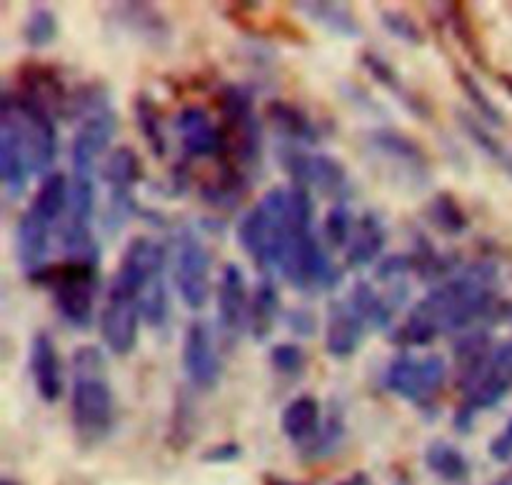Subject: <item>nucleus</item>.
Listing matches in <instances>:
<instances>
[{"label": "nucleus", "instance_id": "obj_1", "mask_svg": "<svg viewBox=\"0 0 512 485\" xmlns=\"http://www.w3.org/2000/svg\"><path fill=\"white\" fill-rule=\"evenodd\" d=\"M500 273L490 260H478L453 278L430 288L403 325L390 333V340L403 348H425L440 335L465 333L480 328V323L498 320Z\"/></svg>", "mask_w": 512, "mask_h": 485}, {"label": "nucleus", "instance_id": "obj_2", "mask_svg": "<svg viewBox=\"0 0 512 485\" xmlns=\"http://www.w3.org/2000/svg\"><path fill=\"white\" fill-rule=\"evenodd\" d=\"M73 390L70 420L83 445L103 443L115 425V400L105 378V358L95 345H83L73 353Z\"/></svg>", "mask_w": 512, "mask_h": 485}, {"label": "nucleus", "instance_id": "obj_3", "mask_svg": "<svg viewBox=\"0 0 512 485\" xmlns=\"http://www.w3.org/2000/svg\"><path fill=\"white\" fill-rule=\"evenodd\" d=\"M238 243L258 268H280L290 243V198L285 188H273L238 225Z\"/></svg>", "mask_w": 512, "mask_h": 485}, {"label": "nucleus", "instance_id": "obj_4", "mask_svg": "<svg viewBox=\"0 0 512 485\" xmlns=\"http://www.w3.org/2000/svg\"><path fill=\"white\" fill-rule=\"evenodd\" d=\"M30 283L48 285L55 310L73 328L85 330L93 323L95 293H98V263L70 260L65 265H45L28 275Z\"/></svg>", "mask_w": 512, "mask_h": 485}, {"label": "nucleus", "instance_id": "obj_5", "mask_svg": "<svg viewBox=\"0 0 512 485\" xmlns=\"http://www.w3.org/2000/svg\"><path fill=\"white\" fill-rule=\"evenodd\" d=\"M220 130H223V163L253 170L263 153V128L255 115L253 93L243 85H225L220 90Z\"/></svg>", "mask_w": 512, "mask_h": 485}, {"label": "nucleus", "instance_id": "obj_6", "mask_svg": "<svg viewBox=\"0 0 512 485\" xmlns=\"http://www.w3.org/2000/svg\"><path fill=\"white\" fill-rule=\"evenodd\" d=\"M140 298H143V290L138 285L130 283L123 275H113L105 305L100 308V333L113 355H130L138 345L140 320H143Z\"/></svg>", "mask_w": 512, "mask_h": 485}, {"label": "nucleus", "instance_id": "obj_7", "mask_svg": "<svg viewBox=\"0 0 512 485\" xmlns=\"http://www.w3.org/2000/svg\"><path fill=\"white\" fill-rule=\"evenodd\" d=\"M445 378H448V365L438 353H400L385 370V385L390 393L418 408H430L438 400Z\"/></svg>", "mask_w": 512, "mask_h": 485}, {"label": "nucleus", "instance_id": "obj_8", "mask_svg": "<svg viewBox=\"0 0 512 485\" xmlns=\"http://www.w3.org/2000/svg\"><path fill=\"white\" fill-rule=\"evenodd\" d=\"M280 273L293 288L298 290H333L343 280V270L330 260V253L323 248L313 230L290 233L288 250L280 263Z\"/></svg>", "mask_w": 512, "mask_h": 485}, {"label": "nucleus", "instance_id": "obj_9", "mask_svg": "<svg viewBox=\"0 0 512 485\" xmlns=\"http://www.w3.org/2000/svg\"><path fill=\"white\" fill-rule=\"evenodd\" d=\"M278 160L283 163L285 173L293 178V185L320 190L328 198H338L345 203L353 188H350V175L338 158L328 153H308L300 145H283L278 150Z\"/></svg>", "mask_w": 512, "mask_h": 485}, {"label": "nucleus", "instance_id": "obj_10", "mask_svg": "<svg viewBox=\"0 0 512 485\" xmlns=\"http://www.w3.org/2000/svg\"><path fill=\"white\" fill-rule=\"evenodd\" d=\"M5 103L13 110L18 128L23 133L25 150H28V160L33 173H50L53 160L58 155V130H55V115L50 113L45 105L38 100L28 98V95L5 93Z\"/></svg>", "mask_w": 512, "mask_h": 485}, {"label": "nucleus", "instance_id": "obj_11", "mask_svg": "<svg viewBox=\"0 0 512 485\" xmlns=\"http://www.w3.org/2000/svg\"><path fill=\"white\" fill-rule=\"evenodd\" d=\"M368 148L393 165V173L398 175L400 183H408L413 188H423L430 183L428 155L423 145L415 143L410 135L393 128H375L368 133Z\"/></svg>", "mask_w": 512, "mask_h": 485}, {"label": "nucleus", "instance_id": "obj_12", "mask_svg": "<svg viewBox=\"0 0 512 485\" xmlns=\"http://www.w3.org/2000/svg\"><path fill=\"white\" fill-rule=\"evenodd\" d=\"M210 268H213V260H210L208 248L193 233H183L178 243V253H175L173 280L180 300L190 310H200L208 303L210 288H213Z\"/></svg>", "mask_w": 512, "mask_h": 485}, {"label": "nucleus", "instance_id": "obj_13", "mask_svg": "<svg viewBox=\"0 0 512 485\" xmlns=\"http://www.w3.org/2000/svg\"><path fill=\"white\" fill-rule=\"evenodd\" d=\"M115 130H118V115L113 113L110 103L98 105L80 120V128L73 138V148H70L73 175H95L98 158L108 150Z\"/></svg>", "mask_w": 512, "mask_h": 485}, {"label": "nucleus", "instance_id": "obj_14", "mask_svg": "<svg viewBox=\"0 0 512 485\" xmlns=\"http://www.w3.org/2000/svg\"><path fill=\"white\" fill-rule=\"evenodd\" d=\"M100 178L110 188V213L118 215L120 223V220H125L135 210L133 188L143 178L140 155L133 148H128V145L110 150L105 155L103 165H100Z\"/></svg>", "mask_w": 512, "mask_h": 485}, {"label": "nucleus", "instance_id": "obj_15", "mask_svg": "<svg viewBox=\"0 0 512 485\" xmlns=\"http://www.w3.org/2000/svg\"><path fill=\"white\" fill-rule=\"evenodd\" d=\"M183 370L198 390H215L223 378V363L215 353L213 333L203 320H193L183 335Z\"/></svg>", "mask_w": 512, "mask_h": 485}, {"label": "nucleus", "instance_id": "obj_16", "mask_svg": "<svg viewBox=\"0 0 512 485\" xmlns=\"http://www.w3.org/2000/svg\"><path fill=\"white\" fill-rule=\"evenodd\" d=\"M30 173H33V168H30L23 133H20L10 105L3 100V108H0V175H3L8 193L15 198L23 195L28 188Z\"/></svg>", "mask_w": 512, "mask_h": 485}, {"label": "nucleus", "instance_id": "obj_17", "mask_svg": "<svg viewBox=\"0 0 512 485\" xmlns=\"http://www.w3.org/2000/svg\"><path fill=\"white\" fill-rule=\"evenodd\" d=\"M180 145L188 158H223V130L213 123L210 113L200 105H188L175 118Z\"/></svg>", "mask_w": 512, "mask_h": 485}, {"label": "nucleus", "instance_id": "obj_18", "mask_svg": "<svg viewBox=\"0 0 512 485\" xmlns=\"http://www.w3.org/2000/svg\"><path fill=\"white\" fill-rule=\"evenodd\" d=\"M28 365L38 398L48 405L58 403L63 398V360L55 348V340L45 330L35 333L30 340Z\"/></svg>", "mask_w": 512, "mask_h": 485}, {"label": "nucleus", "instance_id": "obj_19", "mask_svg": "<svg viewBox=\"0 0 512 485\" xmlns=\"http://www.w3.org/2000/svg\"><path fill=\"white\" fill-rule=\"evenodd\" d=\"M365 330H368V323L360 318L348 298L333 300L328 305V315H325V350L338 360L350 358L363 343Z\"/></svg>", "mask_w": 512, "mask_h": 485}, {"label": "nucleus", "instance_id": "obj_20", "mask_svg": "<svg viewBox=\"0 0 512 485\" xmlns=\"http://www.w3.org/2000/svg\"><path fill=\"white\" fill-rule=\"evenodd\" d=\"M250 293L245 275L240 265L228 263L220 273L218 285V323L225 335L235 338L240 335L243 325H248L250 318Z\"/></svg>", "mask_w": 512, "mask_h": 485}, {"label": "nucleus", "instance_id": "obj_21", "mask_svg": "<svg viewBox=\"0 0 512 485\" xmlns=\"http://www.w3.org/2000/svg\"><path fill=\"white\" fill-rule=\"evenodd\" d=\"M323 425V408H320V400L315 395H298L285 405L283 415H280L283 435L290 443L298 445L303 453L318 440Z\"/></svg>", "mask_w": 512, "mask_h": 485}, {"label": "nucleus", "instance_id": "obj_22", "mask_svg": "<svg viewBox=\"0 0 512 485\" xmlns=\"http://www.w3.org/2000/svg\"><path fill=\"white\" fill-rule=\"evenodd\" d=\"M118 25L150 48H165L170 43V25L155 5L150 3H120L113 5Z\"/></svg>", "mask_w": 512, "mask_h": 485}, {"label": "nucleus", "instance_id": "obj_23", "mask_svg": "<svg viewBox=\"0 0 512 485\" xmlns=\"http://www.w3.org/2000/svg\"><path fill=\"white\" fill-rule=\"evenodd\" d=\"M50 228L53 225L35 213L33 208L25 210L18 218V230H15V245H18V260L28 275L38 273L45 268L50 250Z\"/></svg>", "mask_w": 512, "mask_h": 485}, {"label": "nucleus", "instance_id": "obj_24", "mask_svg": "<svg viewBox=\"0 0 512 485\" xmlns=\"http://www.w3.org/2000/svg\"><path fill=\"white\" fill-rule=\"evenodd\" d=\"M265 118L273 125L275 133L283 135L285 143L300 145V148H313L320 143V128L300 105L288 100H270L265 105Z\"/></svg>", "mask_w": 512, "mask_h": 485}, {"label": "nucleus", "instance_id": "obj_25", "mask_svg": "<svg viewBox=\"0 0 512 485\" xmlns=\"http://www.w3.org/2000/svg\"><path fill=\"white\" fill-rule=\"evenodd\" d=\"M385 240H388V233H385L383 218L375 213H365L358 220V225H355L350 245L345 248V265L350 270H358L375 263L380 258V253H383Z\"/></svg>", "mask_w": 512, "mask_h": 485}, {"label": "nucleus", "instance_id": "obj_26", "mask_svg": "<svg viewBox=\"0 0 512 485\" xmlns=\"http://www.w3.org/2000/svg\"><path fill=\"white\" fill-rule=\"evenodd\" d=\"M295 8L313 20L315 25L325 28L328 33L343 35V38H358L363 35V25L355 18L353 8L345 3H333V0H303L295 3Z\"/></svg>", "mask_w": 512, "mask_h": 485}, {"label": "nucleus", "instance_id": "obj_27", "mask_svg": "<svg viewBox=\"0 0 512 485\" xmlns=\"http://www.w3.org/2000/svg\"><path fill=\"white\" fill-rule=\"evenodd\" d=\"M360 63H363V68L368 70L370 78H373L378 85H383V88H388L390 93H393L395 98L410 110V113L418 115V118H428L430 115L428 105L423 103V98H418V93H413V90L403 83L398 70H395L383 55L373 53V50H365V53L360 55Z\"/></svg>", "mask_w": 512, "mask_h": 485}, {"label": "nucleus", "instance_id": "obj_28", "mask_svg": "<svg viewBox=\"0 0 512 485\" xmlns=\"http://www.w3.org/2000/svg\"><path fill=\"white\" fill-rule=\"evenodd\" d=\"M248 190H250L248 173H243V170L223 163L220 165L218 175H215V178H210L208 183L200 188V198H203L208 205H213V208L230 210V208H235V205H238L245 195H248Z\"/></svg>", "mask_w": 512, "mask_h": 485}, {"label": "nucleus", "instance_id": "obj_29", "mask_svg": "<svg viewBox=\"0 0 512 485\" xmlns=\"http://www.w3.org/2000/svg\"><path fill=\"white\" fill-rule=\"evenodd\" d=\"M455 120H458L460 130L468 135V140L475 148L483 150L495 165H500L505 173L512 175V148H508V145L490 130L488 123H483L478 115H470L468 110H455Z\"/></svg>", "mask_w": 512, "mask_h": 485}, {"label": "nucleus", "instance_id": "obj_30", "mask_svg": "<svg viewBox=\"0 0 512 485\" xmlns=\"http://www.w3.org/2000/svg\"><path fill=\"white\" fill-rule=\"evenodd\" d=\"M280 318V293L273 280H263L250 300L248 328L255 340H268Z\"/></svg>", "mask_w": 512, "mask_h": 485}, {"label": "nucleus", "instance_id": "obj_31", "mask_svg": "<svg viewBox=\"0 0 512 485\" xmlns=\"http://www.w3.org/2000/svg\"><path fill=\"white\" fill-rule=\"evenodd\" d=\"M68 205H70V180L65 178V173H60V170H50V173L40 180V188L38 193H35L30 208H33L38 215H43V218L53 225L55 220L65 218Z\"/></svg>", "mask_w": 512, "mask_h": 485}, {"label": "nucleus", "instance_id": "obj_32", "mask_svg": "<svg viewBox=\"0 0 512 485\" xmlns=\"http://www.w3.org/2000/svg\"><path fill=\"white\" fill-rule=\"evenodd\" d=\"M425 465L445 483H465L470 478V460L460 448L445 440H435L425 450Z\"/></svg>", "mask_w": 512, "mask_h": 485}, {"label": "nucleus", "instance_id": "obj_33", "mask_svg": "<svg viewBox=\"0 0 512 485\" xmlns=\"http://www.w3.org/2000/svg\"><path fill=\"white\" fill-rule=\"evenodd\" d=\"M425 218L433 228H438L443 235H450V238L465 235L470 228V218L463 205H460V200L453 193H445V190L430 198V203L425 205Z\"/></svg>", "mask_w": 512, "mask_h": 485}, {"label": "nucleus", "instance_id": "obj_34", "mask_svg": "<svg viewBox=\"0 0 512 485\" xmlns=\"http://www.w3.org/2000/svg\"><path fill=\"white\" fill-rule=\"evenodd\" d=\"M133 115L135 125H138L140 135H143L150 153H153L155 158H165V153H168V140H165L163 118H160L158 103H155L148 93H138L133 100Z\"/></svg>", "mask_w": 512, "mask_h": 485}, {"label": "nucleus", "instance_id": "obj_35", "mask_svg": "<svg viewBox=\"0 0 512 485\" xmlns=\"http://www.w3.org/2000/svg\"><path fill=\"white\" fill-rule=\"evenodd\" d=\"M348 300L353 303V308L358 310L360 318L370 325V328L388 330L393 325V305L368 283H358L353 288V293L348 295Z\"/></svg>", "mask_w": 512, "mask_h": 485}, {"label": "nucleus", "instance_id": "obj_36", "mask_svg": "<svg viewBox=\"0 0 512 485\" xmlns=\"http://www.w3.org/2000/svg\"><path fill=\"white\" fill-rule=\"evenodd\" d=\"M58 33H60L58 15H55L50 8H45V5H35L23 23V40L25 45L33 50H43L48 48V45H53L55 38H58Z\"/></svg>", "mask_w": 512, "mask_h": 485}, {"label": "nucleus", "instance_id": "obj_37", "mask_svg": "<svg viewBox=\"0 0 512 485\" xmlns=\"http://www.w3.org/2000/svg\"><path fill=\"white\" fill-rule=\"evenodd\" d=\"M455 80H458V85L463 88L465 98L473 103L475 113H478V118L483 120V123L493 125V128H500V125L505 123V113L498 108V103L485 93V88L478 83L475 75H470L468 70H455Z\"/></svg>", "mask_w": 512, "mask_h": 485}, {"label": "nucleus", "instance_id": "obj_38", "mask_svg": "<svg viewBox=\"0 0 512 485\" xmlns=\"http://www.w3.org/2000/svg\"><path fill=\"white\" fill-rule=\"evenodd\" d=\"M355 218L350 213L348 203H335L333 208L325 213L323 220V238L328 243V248L340 250V248H348L350 238L355 233Z\"/></svg>", "mask_w": 512, "mask_h": 485}, {"label": "nucleus", "instance_id": "obj_39", "mask_svg": "<svg viewBox=\"0 0 512 485\" xmlns=\"http://www.w3.org/2000/svg\"><path fill=\"white\" fill-rule=\"evenodd\" d=\"M380 23H383V28L388 30L393 38H398L400 43L413 45V48L425 45L423 28H420L408 13H403V10H383V13H380Z\"/></svg>", "mask_w": 512, "mask_h": 485}, {"label": "nucleus", "instance_id": "obj_40", "mask_svg": "<svg viewBox=\"0 0 512 485\" xmlns=\"http://www.w3.org/2000/svg\"><path fill=\"white\" fill-rule=\"evenodd\" d=\"M343 435H345V423L343 418H340L338 413L330 415L328 420H325L323 430H320L318 440H315L313 445H310L308 450H305V458L308 460H320V458H328L333 450H338V445L343 443Z\"/></svg>", "mask_w": 512, "mask_h": 485}, {"label": "nucleus", "instance_id": "obj_41", "mask_svg": "<svg viewBox=\"0 0 512 485\" xmlns=\"http://www.w3.org/2000/svg\"><path fill=\"white\" fill-rule=\"evenodd\" d=\"M270 363L278 373L283 375H298L305 368V353L300 345L295 343H280L270 350Z\"/></svg>", "mask_w": 512, "mask_h": 485}, {"label": "nucleus", "instance_id": "obj_42", "mask_svg": "<svg viewBox=\"0 0 512 485\" xmlns=\"http://www.w3.org/2000/svg\"><path fill=\"white\" fill-rule=\"evenodd\" d=\"M413 270H418L413 253H395L380 260L378 270H375V278L383 280V283H398V280H403Z\"/></svg>", "mask_w": 512, "mask_h": 485}, {"label": "nucleus", "instance_id": "obj_43", "mask_svg": "<svg viewBox=\"0 0 512 485\" xmlns=\"http://www.w3.org/2000/svg\"><path fill=\"white\" fill-rule=\"evenodd\" d=\"M243 455V445L240 443H218V445H210L208 450L203 453V460L205 463H213V465H220V463H235V460Z\"/></svg>", "mask_w": 512, "mask_h": 485}, {"label": "nucleus", "instance_id": "obj_44", "mask_svg": "<svg viewBox=\"0 0 512 485\" xmlns=\"http://www.w3.org/2000/svg\"><path fill=\"white\" fill-rule=\"evenodd\" d=\"M490 458L498 460V463H508L512 460V418L505 423V428L490 440Z\"/></svg>", "mask_w": 512, "mask_h": 485}, {"label": "nucleus", "instance_id": "obj_45", "mask_svg": "<svg viewBox=\"0 0 512 485\" xmlns=\"http://www.w3.org/2000/svg\"><path fill=\"white\" fill-rule=\"evenodd\" d=\"M288 325L293 328V333L298 335H313L315 333V318L305 310H293L288 313Z\"/></svg>", "mask_w": 512, "mask_h": 485}, {"label": "nucleus", "instance_id": "obj_46", "mask_svg": "<svg viewBox=\"0 0 512 485\" xmlns=\"http://www.w3.org/2000/svg\"><path fill=\"white\" fill-rule=\"evenodd\" d=\"M335 485H375V483H373V478L365 473V470H355V473H350L348 478L338 480Z\"/></svg>", "mask_w": 512, "mask_h": 485}, {"label": "nucleus", "instance_id": "obj_47", "mask_svg": "<svg viewBox=\"0 0 512 485\" xmlns=\"http://www.w3.org/2000/svg\"><path fill=\"white\" fill-rule=\"evenodd\" d=\"M265 485H303V483H295V480H288V478H278V475H268V478H265Z\"/></svg>", "mask_w": 512, "mask_h": 485}, {"label": "nucleus", "instance_id": "obj_48", "mask_svg": "<svg viewBox=\"0 0 512 485\" xmlns=\"http://www.w3.org/2000/svg\"><path fill=\"white\" fill-rule=\"evenodd\" d=\"M500 83H503L505 90L512 95V75H500Z\"/></svg>", "mask_w": 512, "mask_h": 485}, {"label": "nucleus", "instance_id": "obj_49", "mask_svg": "<svg viewBox=\"0 0 512 485\" xmlns=\"http://www.w3.org/2000/svg\"><path fill=\"white\" fill-rule=\"evenodd\" d=\"M0 485H18V483H13L10 478H3V480H0Z\"/></svg>", "mask_w": 512, "mask_h": 485}]
</instances>
